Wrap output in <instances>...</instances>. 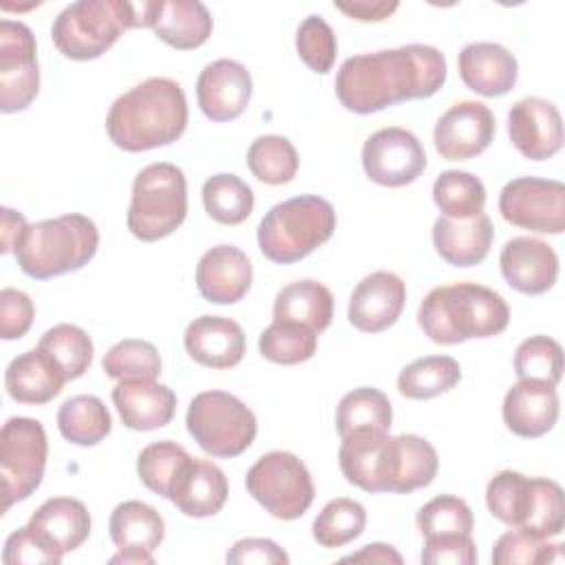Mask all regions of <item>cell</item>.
<instances>
[{
  "label": "cell",
  "mask_w": 565,
  "mask_h": 565,
  "mask_svg": "<svg viewBox=\"0 0 565 565\" xmlns=\"http://www.w3.org/2000/svg\"><path fill=\"white\" fill-rule=\"evenodd\" d=\"M446 57L428 44L353 55L335 73L338 102L358 115L433 97L446 82Z\"/></svg>",
  "instance_id": "6da1fadb"
},
{
  "label": "cell",
  "mask_w": 565,
  "mask_h": 565,
  "mask_svg": "<svg viewBox=\"0 0 565 565\" xmlns=\"http://www.w3.org/2000/svg\"><path fill=\"white\" fill-rule=\"evenodd\" d=\"M188 126V102L179 82L148 77L119 95L106 117L108 139L126 152L174 143Z\"/></svg>",
  "instance_id": "7a4b0ae2"
},
{
  "label": "cell",
  "mask_w": 565,
  "mask_h": 565,
  "mask_svg": "<svg viewBox=\"0 0 565 565\" xmlns=\"http://www.w3.org/2000/svg\"><path fill=\"white\" fill-rule=\"evenodd\" d=\"M510 307L501 294L477 282L430 289L417 311V324L437 344H459L505 331Z\"/></svg>",
  "instance_id": "3957f363"
},
{
  "label": "cell",
  "mask_w": 565,
  "mask_h": 565,
  "mask_svg": "<svg viewBox=\"0 0 565 565\" xmlns=\"http://www.w3.org/2000/svg\"><path fill=\"white\" fill-rule=\"evenodd\" d=\"M97 245L99 232L93 218L64 214L29 223L13 254L26 276L46 280L88 265Z\"/></svg>",
  "instance_id": "277c9868"
},
{
  "label": "cell",
  "mask_w": 565,
  "mask_h": 565,
  "mask_svg": "<svg viewBox=\"0 0 565 565\" xmlns=\"http://www.w3.org/2000/svg\"><path fill=\"white\" fill-rule=\"evenodd\" d=\"M486 503L494 519L539 541L558 536L565 527V494L552 479L501 470L486 488Z\"/></svg>",
  "instance_id": "5b68a950"
},
{
  "label": "cell",
  "mask_w": 565,
  "mask_h": 565,
  "mask_svg": "<svg viewBox=\"0 0 565 565\" xmlns=\"http://www.w3.org/2000/svg\"><path fill=\"white\" fill-rule=\"evenodd\" d=\"M148 26L146 2L82 0L64 7L51 26L55 49L77 62L102 57L124 31Z\"/></svg>",
  "instance_id": "8992f818"
},
{
  "label": "cell",
  "mask_w": 565,
  "mask_h": 565,
  "mask_svg": "<svg viewBox=\"0 0 565 565\" xmlns=\"http://www.w3.org/2000/svg\"><path fill=\"white\" fill-rule=\"evenodd\" d=\"M333 205L316 194H302L274 205L258 225V247L265 258L291 265L324 245L335 232Z\"/></svg>",
  "instance_id": "52a82bcc"
},
{
  "label": "cell",
  "mask_w": 565,
  "mask_h": 565,
  "mask_svg": "<svg viewBox=\"0 0 565 565\" xmlns=\"http://www.w3.org/2000/svg\"><path fill=\"white\" fill-rule=\"evenodd\" d=\"M188 214V183L181 168L168 161L146 166L132 181L128 230L135 238L152 243L170 236Z\"/></svg>",
  "instance_id": "ba28073f"
},
{
  "label": "cell",
  "mask_w": 565,
  "mask_h": 565,
  "mask_svg": "<svg viewBox=\"0 0 565 565\" xmlns=\"http://www.w3.org/2000/svg\"><path fill=\"white\" fill-rule=\"evenodd\" d=\"M188 433L212 457H238L256 439V415L232 393L203 391L192 397L185 415Z\"/></svg>",
  "instance_id": "9c48e42d"
},
{
  "label": "cell",
  "mask_w": 565,
  "mask_h": 565,
  "mask_svg": "<svg viewBox=\"0 0 565 565\" xmlns=\"http://www.w3.org/2000/svg\"><path fill=\"white\" fill-rule=\"evenodd\" d=\"M247 492L276 519H300L313 501V481L307 466L285 450L256 459L245 475Z\"/></svg>",
  "instance_id": "30bf717a"
},
{
  "label": "cell",
  "mask_w": 565,
  "mask_h": 565,
  "mask_svg": "<svg viewBox=\"0 0 565 565\" xmlns=\"http://www.w3.org/2000/svg\"><path fill=\"white\" fill-rule=\"evenodd\" d=\"M49 441L44 426L31 417H9L0 430V477L7 512L29 499L42 483Z\"/></svg>",
  "instance_id": "8fae6325"
},
{
  "label": "cell",
  "mask_w": 565,
  "mask_h": 565,
  "mask_svg": "<svg viewBox=\"0 0 565 565\" xmlns=\"http://www.w3.org/2000/svg\"><path fill=\"white\" fill-rule=\"evenodd\" d=\"M501 216L516 227L536 234L565 230V185L554 179L516 177L499 194Z\"/></svg>",
  "instance_id": "7c38bea8"
},
{
  "label": "cell",
  "mask_w": 565,
  "mask_h": 565,
  "mask_svg": "<svg viewBox=\"0 0 565 565\" xmlns=\"http://www.w3.org/2000/svg\"><path fill=\"white\" fill-rule=\"evenodd\" d=\"M38 46L24 22L0 20V110L4 115L31 106L40 90Z\"/></svg>",
  "instance_id": "4fadbf2b"
},
{
  "label": "cell",
  "mask_w": 565,
  "mask_h": 565,
  "mask_svg": "<svg viewBox=\"0 0 565 565\" xmlns=\"http://www.w3.org/2000/svg\"><path fill=\"white\" fill-rule=\"evenodd\" d=\"M426 163L422 141L399 126L375 130L362 146V168L366 177L384 188L413 183L422 177Z\"/></svg>",
  "instance_id": "5bb4252c"
},
{
  "label": "cell",
  "mask_w": 565,
  "mask_h": 565,
  "mask_svg": "<svg viewBox=\"0 0 565 565\" xmlns=\"http://www.w3.org/2000/svg\"><path fill=\"white\" fill-rule=\"evenodd\" d=\"M497 121L481 102H459L450 106L435 124L433 141L441 159L466 161L481 154L494 139Z\"/></svg>",
  "instance_id": "9a60e30c"
},
{
  "label": "cell",
  "mask_w": 565,
  "mask_h": 565,
  "mask_svg": "<svg viewBox=\"0 0 565 565\" xmlns=\"http://www.w3.org/2000/svg\"><path fill=\"white\" fill-rule=\"evenodd\" d=\"M508 135L525 159L545 161L563 146L561 113L543 97H523L508 113Z\"/></svg>",
  "instance_id": "2e32d148"
},
{
  "label": "cell",
  "mask_w": 565,
  "mask_h": 565,
  "mask_svg": "<svg viewBox=\"0 0 565 565\" xmlns=\"http://www.w3.org/2000/svg\"><path fill=\"white\" fill-rule=\"evenodd\" d=\"M252 99V75L236 60L210 62L196 79V102L212 121H232L245 113Z\"/></svg>",
  "instance_id": "e0dca14e"
},
{
  "label": "cell",
  "mask_w": 565,
  "mask_h": 565,
  "mask_svg": "<svg viewBox=\"0 0 565 565\" xmlns=\"http://www.w3.org/2000/svg\"><path fill=\"white\" fill-rule=\"evenodd\" d=\"M499 267L505 282L525 296L545 294L558 278V256L554 247L532 236L510 238L501 247Z\"/></svg>",
  "instance_id": "ac0fdd59"
},
{
  "label": "cell",
  "mask_w": 565,
  "mask_h": 565,
  "mask_svg": "<svg viewBox=\"0 0 565 565\" xmlns=\"http://www.w3.org/2000/svg\"><path fill=\"white\" fill-rule=\"evenodd\" d=\"M406 302V285L393 271L364 276L349 298V322L364 333H380L397 322Z\"/></svg>",
  "instance_id": "d6986e66"
},
{
  "label": "cell",
  "mask_w": 565,
  "mask_h": 565,
  "mask_svg": "<svg viewBox=\"0 0 565 565\" xmlns=\"http://www.w3.org/2000/svg\"><path fill=\"white\" fill-rule=\"evenodd\" d=\"M439 457L433 444L419 435H395L386 441L382 483L384 492L408 494L433 483Z\"/></svg>",
  "instance_id": "ffe728a7"
},
{
  "label": "cell",
  "mask_w": 565,
  "mask_h": 565,
  "mask_svg": "<svg viewBox=\"0 0 565 565\" xmlns=\"http://www.w3.org/2000/svg\"><path fill=\"white\" fill-rule=\"evenodd\" d=\"M252 263L236 245L210 247L196 265V289L214 305H234L252 287Z\"/></svg>",
  "instance_id": "44dd1931"
},
{
  "label": "cell",
  "mask_w": 565,
  "mask_h": 565,
  "mask_svg": "<svg viewBox=\"0 0 565 565\" xmlns=\"http://www.w3.org/2000/svg\"><path fill=\"white\" fill-rule=\"evenodd\" d=\"M146 22L159 40L179 51L199 49L212 35V15L199 0H146Z\"/></svg>",
  "instance_id": "7402d4cb"
},
{
  "label": "cell",
  "mask_w": 565,
  "mask_h": 565,
  "mask_svg": "<svg viewBox=\"0 0 565 565\" xmlns=\"http://www.w3.org/2000/svg\"><path fill=\"white\" fill-rule=\"evenodd\" d=\"M188 355L207 369H232L245 355V333L241 324L223 316H199L183 333Z\"/></svg>",
  "instance_id": "603a6c76"
},
{
  "label": "cell",
  "mask_w": 565,
  "mask_h": 565,
  "mask_svg": "<svg viewBox=\"0 0 565 565\" xmlns=\"http://www.w3.org/2000/svg\"><path fill=\"white\" fill-rule=\"evenodd\" d=\"M503 422L519 437L534 439L550 433L558 419L556 386L539 380H519L503 397Z\"/></svg>",
  "instance_id": "cb8c5ba5"
},
{
  "label": "cell",
  "mask_w": 565,
  "mask_h": 565,
  "mask_svg": "<svg viewBox=\"0 0 565 565\" xmlns=\"http://www.w3.org/2000/svg\"><path fill=\"white\" fill-rule=\"evenodd\" d=\"M457 66L461 82L483 97H501L510 93L519 77L516 57L497 42L466 44Z\"/></svg>",
  "instance_id": "d4e9b609"
},
{
  "label": "cell",
  "mask_w": 565,
  "mask_h": 565,
  "mask_svg": "<svg viewBox=\"0 0 565 565\" xmlns=\"http://www.w3.org/2000/svg\"><path fill=\"white\" fill-rule=\"evenodd\" d=\"M227 494L230 486L225 472L207 459L190 457L172 486L170 501L185 516L205 519L221 512Z\"/></svg>",
  "instance_id": "484cf974"
},
{
  "label": "cell",
  "mask_w": 565,
  "mask_h": 565,
  "mask_svg": "<svg viewBox=\"0 0 565 565\" xmlns=\"http://www.w3.org/2000/svg\"><path fill=\"white\" fill-rule=\"evenodd\" d=\"M113 404L132 430H154L172 422L177 411V395L170 386L157 382H119L113 388Z\"/></svg>",
  "instance_id": "4316f807"
},
{
  "label": "cell",
  "mask_w": 565,
  "mask_h": 565,
  "mask_svg": "<svg viewBox=\"0 0 565 565\" xmlns=\"http://www.w3.org/2000/svg\"><path fill=\"white\" fill-rule=\"evenodd\" d=\"M66 375L40 347L13 358L4 371V388L20 404H46L62 393Z\"/></svg>",
  "instance_id": "83f0119b"
},
{
  "label": "cell",
  "mask_w": 565,
  "mask_h": 565,
  "mask_svg": "<svg viewBox=\"0 0 565 565\" xmlns=\"http://www.w3.org/2000/svg\"><path fill=\"white\" fill-rule=\"evenodd\" d=\"M492 221L488 214L457 221L439 216L433 225L435 252L452 267L479 265L492 245Z\"/></svg>",
  "instance_id": "f1b7e54d"
},
{
  "label": "cell",
  "mask_w": 565,
  "mask_h": 565,
  "mask_svg": "<svg viewBox=\"0 0 565 565\" xmlns=\"http://www.w3.org/2000/svg\"><path fill=\"white\" fill-rule=\"evenodd\" d=\"M29 527L55 552L77 550L90 534V514L79 499H46L29 519Z\"/></svg>",
  "instance_id": "f546056e"
},
{
  "label": "cell",
  "mask_w": 565,
  "mask_h": 565,
  "mask_svg": "<svg viewBox=\"0 0 565 565\" xmlns=\"http://www.w3.org/2000/svg\"><path fill=\"white\" fill-rule=\"evenodd\" d=\"M333 296L329 287L305 278L285 285L274 298V320H289L320 333L331 324Z\"/></svg>",
  "instance_id": "4dcf8cb0"
},
{
  "label": "cell",
  "mask_w": 565,
  "mask_h": 565,
  "mask_svg": "<svg viewBox=\"0 0 565 565\" xmlns=\"http://www.w3.org/2000/svg\"><path fill=\"white\" fill-rule=\"evenodd\" d=\"M110 539L119 550H132V552H146L152 554L163 536H166V523L163 516L143 501H124L119 503L108 521Z\"/></svg>",
  "instance_id": "1f68e13d"
},
{
  "label": "cell",
  "mask_w": 565,
  "mask_h": 565,
  "mask_svg": "<svg viewBox=\"0 0 565 565\" xmlns=\"http://www.w3.org/2000/svg\"><path fill=\"white\" fill-rule=\"evenodd\" d=\"M393 422L391 399L371 386H360L349 391L335 408V428L340 437H347L358 430H377L388 433Z\"/></svg>",
  "instance_id": "d6a6232c"
},
{
  "label": "cell",
  "mask_w": 565,
  "mask_h": 565,
  "mask_svg": "<svg viewBox=\"0 0 565 565\" xmlns=\"http://www.w3.org/2000/svg\"><path fill=\"white\" fill-rule=\"evenodd\" d=\"M461 380V366L450 355H426L406 364L397 375V391L408 399H433Z\"/></svg>",
  "instance_id": "836d02e7"
},
{
  "label": "cell",
  "mask_w": 565,
  "mask_h": 565,
  "mask_svg": "<svg viewBox=\"0 0 565 565\" xmlns=\"http://www.w3.org/2000/svg\"><path fill=\"white\" fill-rule=\"evenodd\" d=\"M57 428L62 437L75 446H95L110 433L113 419L99 397L75 395L60 406Z\"/></svg>",
  "instance_id": "e575fe53"
},
{
  "label": "cell",
  "mask_w": 565,
  "mask_h": 565,
  "mask_svg": "<svg viewBox=\"0 0 565 565\" xmlns=\"http://www.w3.org/2000/svg\"><path fill=\"white\" fill-rule=\"evenodd\" d=\"M433 201L441 216L466 221L483 214L486 185L466 170H446L433 183Z\"/></svg>",
  "instance_id": "d590c367"
},
{
  "label": "cell",
  "mask_w": 565,
  "mask_h": 565,
  "mask_svg": "<svg viewBox=\"0 0 565 565\" xmlns=\"http://www.w3.org/2000/svg\"><path fill=\"white\" fill-rule=\"evenodd\" d=\"M203 207L210 218L221 225H238L249 218L254 210L252 188L236 174H212L201 190Z\"/></svg>",
  "instance_id": "8d00e7d4"
},
{
  "label": "cell",
  "mask_w": 565,
  "mask_h": 565,
  "mask_svg": "<svg viewBox=\"0 0 565 565\" xmlns=\"http://www.w3.org/2000/svg\"><path fill=\"white\" fill-rule=\"evenodd\" d=\"M318 349V333L305 324L289 320H274L258 338V351L274 364H300L313 358Z\"/></svg>",
  "instance_id": "74e56055"
},
{
  "label": "cell",
  "mask_w": 565,
  "mask_h": 565,
  "mask_svg": "<svg viewBox=\"0 0 565 565\" xmlns=\"http://www.w3.org/2000/svg\"><path fill=\"white\" fill-rule=\"evenodd\" d=\"M102 369L117 382H154L161 373V355L152 342L128 338L106 351Z\"/></svg>",
  "instance_id": "f35d334b"
},
{
  "label": "cell",
  "mask_w": 565,
  "mask_h": 565,
  "mask_svg": "<svg viewBox=\"0 0 565 565\" xmlns=\"http://www.w3.org/2000/svg\"><path fill=\"white\" fill-rule=\"evenodd\" d=\"M247 168L258 181L282 185L298 172V152L287 137L260 135L247 148Z\"/></svg>",
  "instance_id": "ab89813d"
},
{
  "label": "cell",
  "mask_w": 565,
  "mask_h": 565,
  "mask_svg": "<svg viewBox=\"0 0 565 565\" xmlns=\"http://www.w3.org/2000/svg\"><path fill=\"white\" fill-rule=\"evenodd\" d=\"M366 525V510L360 501L338 497L313 519L311 534L322 547H342L358 539Z\"/></svg>",
  "instance_id": "60d3db41"
},
{
  "label": "cell",
  "mask_w": 565,
  "mask_h": 565,
  "mask_svg": "<svg viewBox=\"0 0 565 565\" xmlns=\"http://www.w3.org/2000/svg\"><path fill=\"white\" fill-rule=\"evenodd\" d=\"M38 347L57 362L66 380L82 377L93 362V340L77 324L62 322L51 327L49 331H44Z\"/></svg>",
  "instance_id": "b9f144b4"
},
{
  "label": "cell",
  "mask_w": 565,
  "mask_h": 565,
  "mask_svg": "<svg viewBox=\"0 0 565 565\" xmlns=\"http://www.w3.org/2000/svg\"><path fill=\"white\" fill-rule=\"evenodd\" d=\"M188 459L190 455L181 444L170 439L152 441L139 452L137 472L148 490L163 499H170L172 486Z\"/></svg>",
  "instance_id": "7bdbcfd3"
},
{
  "label": "cell",
  "mask_w": 565,
  "mask_h": 565,
  "mask_svg": "<svg viewBox=\"0 0 565 565\" xmlns=\"http://www.w3.org/2000/svg\"><path fill=\"white\" fill-rule=\"evenodd\" d=\"M512 364L519 380H539L556 386L563 377V349L554 338L532 335L516 347Z\"/></svg>",
  "instance_id": "ee69618b"
},
{
  "label": "cell",
  "mask_w": 565,
  "mask_h": 565,
  "mask_svg": "<svg viewBox=\"0 0 565 565\" xmlns=\"http://www.w3.org/2000/svg\"><path fill=\"white\" fill-rule=\"evenodd\" d=\"M417 527L424 539L444 534H472L475 516L470 505L455 494H439L417 512Z\"/></svg>",
  "instance_id": "f6af8a7d"
},
{
  "label": "cell",
  "mask_w": 565,
  "mask_h": 565,
  "mask_svg": "<svg viewBox=\"0 0 565 565\" xmlns=\"http://www.w3.org/2000/svg\"><path fill=\"white\" fill-rule=\"evenodd\" d=\"M296 51L313 73H329L338 55V40L331 24L322 15H307L296 31Z\"/></svg>",
  "instance_id": "bcb514c9"
},
{
  "label": "cell",
  "mask_w": 565,
  "mask_h": 565,
  "mask_svg": "<svg viewBox=\"0 0 565 565\" xmlns=\"http://www.w3.org/2000/svg\"><path fill=\"white\" fill-rule=\"evenodd\" d=\"M563 545H547L521 530H510L501 534L492 547L494 565H534V563H561Z\"/></svg>",
  "instance_id": "7dc6e473"
},
{
  "label": "cell",
  "mask_w": 565,
  "mask_h": 565,
  "mask_svg": "<svg viewBox=\"0 0 565 565\" xmlns=\"http://www.w3.org/2000/svg\"><path fill=\"white\" fill-rule=\"evenodd\" d=\"M64 554L55 552L51 545H46L31 527L29 523L24 527H18L11 532L4 541L2 561L4 565H57Z\"/></svg>",
  "instance_id": "c3c4849f"
},
{
  "label": "cell",
  "mask_w": 565,
  "mask_h": 565,
  "mask_svg": "<svg viewBox=\"0 0 565 565\" xmlns=\"http://www.w3.org/2000/svg\"><path fill=\"white\" fill-rule=\"evenodd\" d=\"M422 563L426 565H472L477 563V545L470 534H444L424 539Z\"/></svg>",
  "instance_id": "681fc988"
},
{
  "label": "cell",
  "mask_w": 565,
  "mask_h": 565,
  "mask_svg": "<svg viewBox=\"0 0 565 565\" xmlns=\"http://www.w3.org/2000/svg\"><path fill=\"white\" fill-rule=\"evenodd\" d=\"M35 307L33 300L13 287L0 291V335L4 340L22 338L33 324Z\"/></svg>",
  "instance_id": "f907efd6"
},
{
  "label": "cell",
  "mask_w": 565,
  "mask_h": 565,
  "mask_svg": "<svg viewBox=\"0 0 565 565\" xmlns=\"http://www.w3.org/2000/svg\"><path fill=\"white\" fill-rule=\"evenodd\" d=\"M225 561L232 565H287L289 556L269 539H241L230 547Z\"/></svg>",
  "instance_id": "816d5d0a"
},
{
  "label": "cell",
  "mask_w": 565,
  "mask_h": 565,
  "mask_svg": "<svg viewBox=\"0 0 565 565\" xmlns=\"http://www.w3.org/2000/svg\"><path fill=\"white\" fill-rule=\"evenodd\" d=\"M397 7H399L397 2H386V0H377V2L353 0V2H338L335 4L338 11H342L351 20H360V22H382L393 11H397Z\"/></svg>",
  "instance_id": "f5cc1de1"
},
{
  "label": "cell",
  "mask_w": 565,
  "mask_h": 565,
  "mask_svg": "<svg viewBox=\"0 0 565 565\" xmlns=\"http://www.w3.org/2000/svg\"><path fill=\"white\" fill-rule=\"evenodd\" d=\"M342 563H402V554L386 543H369L362 550L342 556Z\"/></svg>",
  "instance_id": "db71d44e"
},
{
  "label": "cell",
  "mask_w": 565,
  "mask_h": 565,
  "mask_svg": "<svg viewBox=\"0 0 565 565\" xmlns=\"http://www.w3.org/2000/svg\"><path fill=\"white\" fill-rule=\"evenodd\" d=\"M26 225L29 223L20 212H15L11 207H2V230H0L2 232V247H0L2 254H9L15 249Z\"/></svg>",
  "instance_id": "11a10c76"
},
{
  "label": "cell",
  "mask_w": 565,
  "mask_h": 565,
  "mask_svg": "<svg viewBox=\"0 0 565 565\" xmlns=\"http://www.w3.org/2000/svg\"><path fill=\"white\" fill-rule=\"evenodd\" d=\"M110 563H121V565H152L154 558H152V554H146V552L119 550L115 556H110Z\"/></svg>",
  "instance_id": "9f6ffc18"
}]
</instances>
